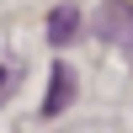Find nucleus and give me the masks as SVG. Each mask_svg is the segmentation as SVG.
Wrapping results in <instances>:
<instances>
[{"instance_id": "obj_1", "label": "nucleus", "mask_w": 133, "mask_h": 133, "mask_svg": "<svg viewBox=\"0 0 133 133\" xmlns=\"http://www.w3.org/2000/svg\"><path fill=\"white\" fill-rule=\"evenodd\" d=\"M69 96H75V75H69V64H53V75H48V101H43V117H59L64 107H69Z\"/></svg>"}, {"instance_id": "obj_2", "label": "nucleus", "mask_w": 133, "mask_h": 133, "mask_svg": "<svg viewBox=\"0 0 133 133\" xmlns=\"http://www.w3.org/2000/svg\"><path fill=\"white\" fill-rule=\"evenodd\" d=\"M75 32H80V11H75V5H53V16H48V43L64 48Z\"/></svg>"}, {"instance_id": "obj_3", "label": "nucleus", "mask_w": 133, "mask_h": 133, "mask_svg": "<svg viewBox=\"0 0 133 133\" xmlns=\"http://www.w3.org/2000/svg\"><path fill=\"white\" fill-rule=\"evenodd\" d=\"M123 53H128V64H133V32H128V37H123Z\"/></svg>"}]
</instances>
